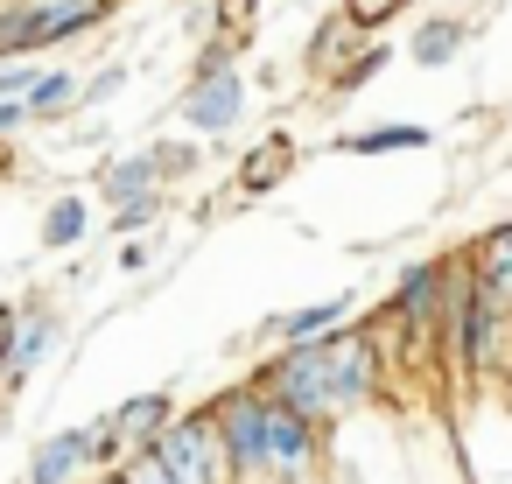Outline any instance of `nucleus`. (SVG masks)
Segmentation results:
<instances>
[{
    "instance_id": "nucleus-1",
    "label": "nucleus",
    "mask_w": 512,
    "mask_h": 484,
    "mask_svg": "<svg viewBox=\"0 0 512 484\" xmlns=\"http://www.w3.org/2000/svg\"><path fill=\"white\" fill-rule=\"evenodd\" d=\"M253 386L330 435V428L358 421L379 400V386H386V344H379L372 323H351V330L316 337V344H281L274 358L253 365Z\"/></svg>"
},
{
    "instance_id": "nucleus-2",
    "label": "nucleus",
    "mask_w": 512,
    "mask_h": 484,
    "mask_svg": "<svg viewBox=\"0 0 512 484\" xmlns=\"http://www.w3.org/2000/svg\"><path fill=\"white\" fill-rule=\"evenodd\" d=\"M253 43H232V36H204L197 43V64H190V85L176 92V120L197 134V141H225L239 120H246V99H253V78L239 71Z\"/></svg>"
},
{
    "instance_id": "nucleus-3",
    "label": "nucleus",
    "mask_w": 512,
    "mask_h": 484,
    "mask_svg": "<svg viewBox=\"0 0 512 484\" xmlns=\"http://www.w3.org/2000/svg\"><path fill=\"white\" fill-rule=\"evenodd\" d=\"M456 267H463V253L407 260L400 281H393V302H386L372 323L393 330L407 351H435V337H442V309H449V288H456Z\"/></svg>"
},
{
    "instance_id": "nucleus-4",
    "label": "nucleus",
    "mask_w": 512,
    "mask_h": 484,
    "mask_svg": "<svg viewBox=\"0 0 512 484\" xmlns=\"http://www.w3.org/2000/svg\"><path fill=\"white\" fill-rule=\"evenodd\" d=\"M449 435H456V456H463L470 484H512V400L498 393V379L456 393Z\"/></svg>"
},
{
    "instance_id": "nucleus-5",
    "label": "nucleus",
    "mask_w": 512,
    "mask_h": 484,
    "mask_svg": "<svg viewBox=\"0 0 512 484\" xmlns=\"http://www.w3.org/2000/svg\"><path fill=\"white\" fill-rule=\"evenodd\" d=\"M141 456H155L176 484H239V477H232V456H225V435H218V421H211V407L176 414V421L155 435V449H141Z\"/></svg>"
},
{
    "instance_id": "nucleus-6",
    "label": "nucleus",
    "mask_w": 512,
    "mask_h": 484,
    "mask_svg": "<svg viewBox=\"0 0 512 484\" xmlns=\"http://www.w3.org/2000/svg\"><path fill=\"white\" fill-rule=\"evenodd\" d=\"M22 309V330H15V358H8V372H0V393H22L29 379H36V365L57 351V337H64V316L43 302V295H29V302H15Z\"/></svg>"
},
{
    "instance_id": "nucleus-7",
    "label": "nucleus",
    "mask_w": 512,
    "mask_h": 484,
    "mask_svg": "<svg viewBox=\"0 0 512 484\" xmlns=\"http://www.w3.org/2000/svg\"><path fill=\"white\" fill-rule=\"evenodd\" d=\"M358 323V295H330V302H302V309H281L260 323L267 344H316V337H337Z\"/></svg>"
},
{
    "instance_id": "nucleus-8",
    "label": "nucleus",
    "mask_w": 512,
    "mask_h": 484,
    "mask_svg": "<svg viewBox=\"0 0 512 484\" xmlns=\"http://www.w3.org/2000/svg\"><path fill=\"white\" fill-rule=\"evenodd\" d=\"M29 15L43 29V50H64V43H78V36L113 22V0H29Z\"/></svg>"
},
{
    "instance_id": "nucleus-9",
    "label": "nucleus",
    "mask_w": 512,
    "mask_h": 484,
    "mask_svg": "<svg viewBox=\"0 0 512 484\" xmlns=\"http://www.w3.org/2000/svg\"><path fill=\"white\" fill-rule=\"evenodd\" d=\"M295 134H267V141H253L246 155H239V169H232V190L239 197H267V190H281L288 183V169H295Z\"/></svg>"
},
{
    "instance_id": "nucleus-10",
    "label": "nucleus",
    "mask_w": 512,
    "mask_h": 484,
    "mask_svg": "<svg viewBox=\"0 0 512 484\" xmlns=\"http://www.w3.org/2000/svg\"><path fill=\"white\" fill-rule=\"evenodd\" d=\"M141 197H162V169H155V155H148V148H134V155H106V162H99V204L120 211V204H141Z\"/></svg>"
},
{
    "instance_id": "nucleus-11",
    "label": "nucleus",
    "mask_w": 512,
    "mask_h": 484,
    "mask_svg": "<svg viewBox=\"0 0 512 484\" xmlns=\"http://www.w3.org/2000/svg\"><path fill=\"white\" fill-rule=\"evenodd\" d=\"M463 50H470V22L463 15H428L407 36V64L414 71H449V64H463Z\"/></svg>"
},
{
    "instance_id": "nucleus-12",
    "label": "nucleus",
    "mask_w": 512,
    "mask_h": 484,
    "mask_svg": "<svg viewBox=\"0 0 512 484\" xmlns=\"http://www.w3.org/2000/svg\"><path fill=\"white\" fill-rule=\"evenodd\" d=\"M365 43H372V36H358V29L344 22V8H337V15H323V22L309 29V43H302V71H309V78H337Z\"/></svg>"
},
{
    "instance_id": "nucleus-13",
    "label": "nucleus",
    "mask_w": 512,
    "mask_h": 484,
    "mask_svg": "<svg viewBox=\"0 0 512 484\" xmlns=\"http://www.w3.org/2000/svg\"><path fill=\"white\" fill-rule=\"evenodd\" d=\"M78 470H92V442H85V428H57V435H43L36 456H29V484H78Z\"/></svg>"
},
{
    "instance_id": "nucleus-14",
    "label": "nucleus",
    "mask_w": 512,
    "mask_h": 484,
    "mask_svg": "<svg viewBox=\"0 0 512 484\" xmlns=\"http://www.w3.org/2000/svg\"><path fill=\"white\" fill-rule=\"evenodd\" d=\"M421 148H435V127L421 120H379V127L337 134V155H421Z\"/></svg>"
},
{
    "instance_id": "nucleus-15",
    "label": "nucleus",
    "mask_w": 512,
    "mask_h": 484,
    "mask_svg": "<svg viewBox=\"0 0 512 484\" xmlns=\"http://www.w3.org/2000/svg\"><path fill=\"white\" fill-rule=\"evenodd\" d=\"M470 274H477V288L512 316V218H505V225H491V232L470 246Z\"/></svg>"
},
{
    "instance_id": "nucleus-16",
    "label": "nucleus",
    "mask_w": 512,
    "mask_h": 484,
    "mask_svg": "<svg viewBox=\"0 0 512 484\" xmlns=\"http://www.w3.org/2000/svg\"><path fill=\"white\" fill-rule=\"evenodd\" d=\"M113 421H120L127 449L141 456V449H155V435L176 421V393H162V386H155V393H134V400H120V407H113Z\"/></svg>"
},
{
    "instance_id": "nucleus-17",
    "label": "nucleus",
    "mask_w": 512,
    "mask_h": 484,
    "mask_svg": "<svg viewBox=\"0 0 512 484\" xmlns=\"http://www.w3.org/2000/svg\"><path fill=\"white\" fill-rule=\"evenodd\" d=\"M85 232H92V204H85L78 190H57V197L43 204V225H36L43 253H71V246H85Z\"/></svg>"
},
{
    "instance_id": "nucleus-18",
    "label": "nucleus",
    "mask_w": 512,
    "mask_h": 484,
    "mask_svg": "<svg viewBox=\"0 0 512 484\" xmlns=\"http://www.w3.org/2000/svg\"><path fill=\"white\" fill-rule=\"evenodd\" d=\"M78 92H85V71H71V64H43V78H36V92L22 99L29 106V120H71L78 113Z\"/></svg>"
},
{
    "instance_id": "nucleus-19",
    "label": "nucleus",
    "mask_w": 512,
    "mask_h": 484,
    "mask_svg": "<svg viewBox=\"0 0 512 484\" xmlns=\"http://www.w3.org/2000/svg\"><path fill=\"white\" fill-rule=\"evenodd\" d=\"M386 64H393V43H386V36H372V43H365V50H358V57H351V64L330 78V99H351V92H365V85H372Z\"/></svg>"
},
{
    "instance_id": "nucleus-20",
    "label": "nucleus",
    "mask_w": 512,
    "mask_h": 484,
    "mask_svg": "<svg viewBox=\"0 0 512 484\" xmlns=\"http://www.w3.org/2000/svg\"><path fill=\"white\" fill-rule=\"evenodd\" d=\"M407 484H470V470H463V456H456V435H449V428H435V449L407 470Z\"/></svg>"
},
{
    "instance_id": "nucleus-21",
    "label": "nucleus",
    "mask_w": 512,
    "mask_h": 484,
    "mask_svg": "<svg viewBox=\"0 0 512 484\" xmlns=\"http://www.w3.org/2000/svg\"><path fill=\"white\" fill-rule=\"evenodd\" d=\"M148 155H155V169H162V190H169V183H190V176L204 169V141H155Z\"/></svg>"
},
{
    "instance_id": "nucleus-22",
    "label": "nucleus",
    "mask_w": 512,
    "mask_h": 484,
    "mask_svg": "<svg viewBox=\"0 0 512 484\" xmlns=\"http://www.w3.org/2000/svg\"><path fill=\"white\" fill-rule=\"evenodd\" d=\"M127 78H134V71H127L120 57H113V64H99V71H85V92H78V113H99V106H113V99L127 92Z\"/></svg>"
},
{
    "instance_id": "nucleus-23",
    "label": "nucleus",
    "mask_w": 512,
    "mask_h": 484,
    "mask_svg": "<svg viewBox=\"0 0 512 484\" xmlns=\"http://www.w3.org/2000/svg\"><path fill=\"white\" fill-rule=\"evenodd\" d=\"M85 442H92V470H113V463H120V456H134V449H127V435H120V421H113V414H92V421H85Z\"/></svg>"
},
{
    "instance_id": "nucleus-24",
    "label": "nucleus",
    "mask_w": 512,
    "mask_h": 484,
    "mask_svg": "<svg viewBox=\"0 0 512 484\" xmlns=\"http://www.w3.org/2000/svg\"><path fill=\"white\" fill-rule=\"evenodd\" d=\"M414 8V0H344V22L358 29V36H379L386 22H400Z\"/></svg>"
},
{
    "instance_id": "nucleus-25",
    "label": "nucleus",
    "mask_w": 512,
    "mask_h": 484,
    "mask_svg": "<svg viewBox=\"0 0 512 484\" xmlns=\"http://www.w3.org/2000/svg\"><path fill=\"white\" fill-rule=\"evenodd\" d=\"M253 15H260V0H211V36L253 43Z\"/></svg>"
},
{
    "instance_id": "nucleus-26",
    "label": "nucleus",
    "mask_w": 512,
    "mask_h": 484,
    "mask_svg": "<svg viewBox=\"0 0 512 484\" xmlns=\"http://www.w3.org/2000/svg\"><path fill=\"white\" fill-rule=\"evenodd\" d=\"M36 78H43V64H36V57H0V106H8V99H29V92H36Z\"/></svg>"
},
{
    "instance_id": "nucleus-27",
    "label": "nucleus",
    "mask_w": 512,
    "mask_h": 484,
    "mask_svg": "<svg viewBox=\"0 0 512 484\" xmlns=\"http://www.w3.org/2000/svg\"><path fill=\"white\" fill-rule=\"evenodd\" d=\"M162 204H169V197H141V204H120V211H113V232L141 239L148 225H162Z\"/></svg>"
},
{
    "instance_id": "nucleus-28",
    "label": "nucleus",
    "mask_w": 512,
    "mask_h": 484,
    "mask_svg": "<svg viewBox=\"0 0 512 484\" xmlns=\"http://www.w3.org/2000/svg\"><path fill=\"white\" fill-rule=\"evenodd\" d=\"M120 267H127V274H148V267H155V239H148V232L127 239V246H120Z\"/></svg>"
},
{
    "instance_id": "nucleus-29",
    "label": "nucleus",
    "mask_w": 512,
    "mask_h": 484,
    "mask_svg": "<svg viewBox=\"0 0 512 484\" xmlns=\"http://www.w3.org/2000/svg\"><path fill=\"white\" fill-rule=\"evenodd\" d=\"M15 330H22V309L0 302V372H8V358H15Z\"/></svg>"
},
{
    "instance_id": "nucleus-30",
    "label": "nucleus",
    "mask_w": 512,
    "mask_h": 484,
    "mask_svg": "<svg viewBox=\"0 0 512 484\" xmlns=\"http://www.w3.org/2000/svg\"><path fill=\"white\" fill-rule=\"evenodd\" d=\"M127 484H176V477H169L155 456H127Z\"/></svg>"
},
{
    "instance_id": "nucleus-31",
    "label": "nucleus",
    "mask_w": 512,
    "mask_h": 484,
    "mask_svg": "<svg viewBox=\"0 0 512 484\" xmlns=\"http://www.w3.org/2000/svg\"><path fill=\"white\" fill-rule=\"evenodd\" d=\"M15 127H29V106H22V99H8V106H0V141H8Z\"/></svg>"
},
{
    "instance_id": "nucleus-32",
    "label": "nucleus",
    "mask_w": 512,
    "mask_h": 484,
    "mask_svg": "<svg viewBox=\"0 0 512 484\" xmlns=\"http://www.w3.org/2000/svg\"><path fill=\"white\" fill-rule=\"evenodd\" d=\"M92 484H127V470H99V477H92Z\"/></svg>"
},
{
    "instance_id": "nucleus-33",
    "label": "nucleus",
    "mask_w": 512,
    "mask_h": 484,
    "mask_svg": "<svg viewBox=\"0 0 512 484\" xmlns=\"http://www.w3.org/2000/svg\"><path fill=\"white\" fill-rule=\"evenodd\" d=\"M498 393H505V400H512V358H505V372H498Z\"/></svg>"
},
{
    "instance_id": "nucleus-34",
    "label": "nucleus",
    "mask_w": 512,
    "mask_h": 484,
    "mask_svg": "<svg viewBox=\"0 0 512 484\" xmlns=\"http://www.w3.org/2000/svg\"><path fill=\"white\" fill-rule=\"evenodd\" d=\"M0 435H8V393H0Z\"/></svg>"
}]
</instances>
